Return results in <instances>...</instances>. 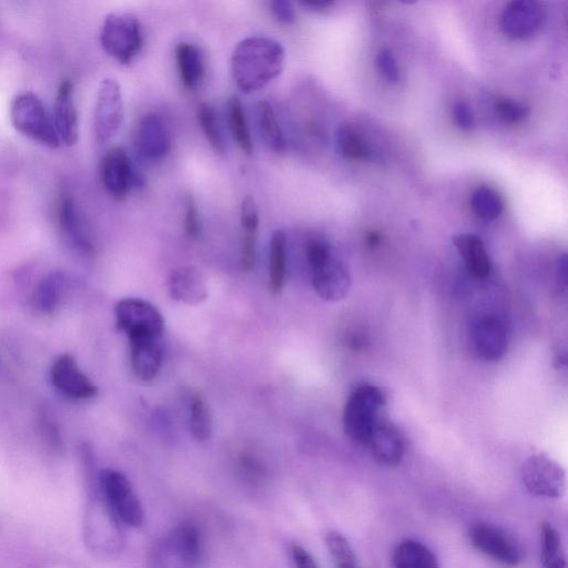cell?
Segmentation results:
<instances>
[{"label": "cell", "instance_id": "cell-1", "mask_svg": "<svg viewBox=\"0 0 568 568\" xmlns=\"http://www.w3.org/2000/svg\"><path fill=\"white\" fill-rule=\"evenodd\" d=\"M284 62H286V50L276 39L246 38L233 52L232 77L243 93H255L282 73Z\"/></svg>", "mask_w": 568, "mask_h": 568}, {"label": "cell", "instance_id": "cell-2", "mask_svg": "<svg viewBox=\"0 0 568 568\" xmlns=\"http://www.w3.org/2000/svg\"><path fill=\"white\" fill-rule=\"evenodd\" d=\"M307 259L313 288L321 299L337 302L348 296L351 288L350 272L327 239H310Z\"/></svg>", "mask_w": 568, "mask_h": 568}, {"label": "cell", "instance_id": "cell-3", "mask_svg": "<svg viewBox=\"0 0 568 568\" xmlns=\"http://www.w3.org/2000/svg\"><path fill=\"white\" fill-rule=\"evenodd\" d=\"M387 404L383 391L373 384L363 383L355 388L343 411V430L354 443L367 445Z\"/></svg>", "mask_w": 568, "mask_h": 568}, {"label": "cell", "instance_id": "cell-4", "mask_svg": "<svg viewBox=\"0 0 568 568\" xmlns=\"http://www.w3.org/2000/svg\"><path fill=\"white\" fill-rule=\"evenodd\" d=\"M10 121L19 134L50 149L60 147L53 115L43 100L30 91L16 95L10 103Z\"/></svg>", "mask_w": 568, "mask_h": 568}, {"label": "cell", "instance_id": "cell-5", "mask_svg": "<svg viewBox=\"0 0 568 568\" xmlns=\"http://www.w3.org/2000/svg\"><path fill=\"white\" fill-rule=\"evenodd\" d=\"M99 495L118 523L140 527L145 512L127 476L116 470H104L98 479Z\"/></svg>", "mask_w": 568, "mask_h": 568}, {"label": "cell", "instance_id": "cell-6", "mask_svg": "<svg viewBox=\"0 0 568 568\" xmlns=\"http://www.w3.org/2000/svg\"><path fill=\"white\" fill-rule=\"evenodd\" d=\"M100 43L118 63L130 65L144 44L139 20L130 14L107 16L101 27Z\"/></svg>", "mask_w": 568, "mask_h": 568}, {"label": "cell", "instance_id": "cell-7", "mask_svg": "<svg viewBox=\"0 0 568 568\" xmlns=\"http://www.w3.org/2000/svg\"><path fill=\"white\" fill-rule=\"evenodd\" d=\"M116 326L127 334L129 341L157 340L165 329V320L151 303L128 298L117 303Z\"/></svg>", "mask_w": 568, "mask_h": 568}, {"label": "cell", "instance_id": "cell-8", "mask_svg": "<svg viewBox=\"0 0 568 568\" xmlns=\"http://www.w3.org/2000/svg\"><path fill=\"white\" fill-rule=\"evenodd\" d=\"M521 480L530 494L544 499H561L566 491V473L550 456H530L521 468Z\"/></svg>", "mask_w": 568, "mask_h": 568}, {"label": "cell", "instance_id": "cell-9", "mask_svg": "<svg viewBox=\"0 0 568 568\" xmlns=\"http://www.w3.org/2000/svg\"><path fill=\"white\" fill-rule=\"evenodd\" d=\"M469 542L476 551L504 566L516 567L523 562V550L512 535L489 523L473 524Z\"/></svg>", "mask_w": 568, "mask_h": 568}, {"label": "cell", "instance_id": "cell-10", "mask_svg": "<svg viewBox=\"0 0 568 568\" xmlns=\"http://www.w3.org/2000/svg\"><path fill=\"white\" fill-rule=\"evenodd\" d=\"M124 120V100L115 79L100 84L94 113V133L99 144L113 139Z\"/></svg>", "mask_w": 568, "mask_h": 568}, {"label": "cell", "instance_id": "cell-11", "mask_svg": "<svg viewBox=\"0 0 568 568\" xmlns=\"http://www.w3.org/2000/svg\"><path fill=\"white\" fill-rule=\"evenodd\" d=\"M546 18L544 5L535 0H517L505 7L501 15V29L514 40L532 38L540 32Z\"/></svg>", "mask_w": 568, "mask_h": 568}, {"label": "cell", "instance_id": "cell-12", "mask_svg": "<svg viewBox=\"0 0 568 568\" xmlns=\"http://www.w3.org/2000/svg\"><path fill=\"white\" fill-rule=\"evenodd\" d=\"M135 146L138 154L146 160L166 158L171 150V137L164 119L155 113L142 117L136 129Z\"/></svg>", "mask_w": 568, "mask_h": 568}, {"label": "cell", "instance_id": "cell-13", "mask_svg": "<svg viewBox=\"0 0 568 568\" xmlns=\"http://www.w3.org/2000/svg\"><path fill=\"white\" fill-rule=\"evenodd\" d=\"M100 177L108 195L115 200L126 199L134 174L127 151L121 147H114L107 151L101 160Z\"/></svg>", "mask_w": 568, "mask_h": 568}, {"label": "cell", "instance_id": "cell-14", "mask_svg": "<svg viewBox=\"0 0 568 568\" xmlns=\"http://www.w3.org/2000/svg\"><path fill=\"white\" fill-rule=\"evenodd\" d=\"M472 339L476 354L488 362L501 360L509 347V332L503 320L496 316H486L476 322Z\"/></svg>", "mask_w": 568, "mask_h": 568}, {"label": "cell", "instance_id": "cell-15", "mask_svg": "<svg viewBox=\"0 0 568 568\" xmlns=\"http://www.w3.org/2000/svg\"><path fill=\"white\" fill-rule=\"evenodd\" d=\"M55 388L71 399L87 400L96 397L98 389L68 354L60 355L52 368Z\"/></svg>", "mask_w": 568, "mask_h": 568}, {"label": "cell", "instance_id": "cell-16", "mask_svg": "<svg viewBox=\"0 0 568 568\" xmlns=\"http://www.w3.org/2000/svg\"><path fill=\"white\" fill-rule=\"evenodd\" d=\"M52 115L60 144L67 147L76 145L79 137V120L74 85L71 81L64 80L59 85Z\"/></svg>", "mask_w": 568, "mask_h": 568}, {"label": "cell", "instance_id": "cell-17", "mask_svg": "<svg viewBox=\"0 0 568 568\" xmlns=\"http://www.w3.org/2000/svg\"><path fill=\"white\" fill-rule=\"evenodd\" d=\"M375 462L388 468L401 464L405 454V442L400 431L394 425L380 422L367 443Z\"/></svg>", "mask_w": 568, "mask_h": 568}, {"label": "cell", "instance_id": "cell-18", "mask_svg": "<svg viewBox=\"0 0 568 568\" xmlns=\"http://www.w3.org/2000/svg\"><path fill=\"white\" fill-rule=\"evenodd\" d=\"M168 286L171 298L188 306H197L209 296L205 276L192 266L172 271Z\"/></svg>", "mask_w": 568, "mask_h": 568}, {"label": "cell", "instance_id": "cell-19", "mask_svg": "<svg viewBox=\"0 0 568 568\" xmlns=\"http://www.w3.org/2000/svg\"><path fill=\"white\" fill-rule=\"evenodd\" d=\"M453 243L464 262L465 269L475 279L491 275L492 261L482 239L472 233H463L453 238Z\"/></svg>", "mask_w": 568, "mask_h": 568}, {"label": "cell", "instance_id": "cell-20", "mask_svg": "<svg viewBox=\"0 0 568 568\" xmlns=\"http://www.w3.org/2000/svg\"><path fill=\"white\" fill-rule=\"evenodd\" d=\"M200 561L169 533L151 551L147 568H196Z\"/></svg>", "mask_w": 568, "mask_h": 568}, {"label": "cell", "instance_id": "cell-21", "mask_svg": "<svg viewBox=\"0 0 568 568\" xmlns=\"http://www.w3.org/2000/svg\"><path fill=\"white\" fill-rule=\"evenodd\" d=\"M130 342L131 367L142 381L157 378L162 365V352L157 340H136Z\"/></svg>", "mask_w": 568, "mask_h": 568}, {"label": "cell", "instance_id": "cell-22", "mask_svg": "<svg viewBox=\"0 0 568 568\" xmlns=\"http://www.w3.org/2000/svg\"><path fill=\"white\" fill-rule=\"evenodd\" d=\"M176 62L181 84L188 90L199 87L206 75L205 58L194 44L180 43L176 47Z\"/></svg>", "mask_w": 568, "mask_h": 568}, {"label": "cell", "instance_id": "cell-23", "mask_svg": "<svg viewBox=\"0 0 568 568\" xmlns=\"http://www.w3.org/2000/svg\"><path fill=\"white\" fill-rule=\"evenodd\" d=\"M394 568H441L438 557L419 541L403 540L392 554Z\"/></svg>", "mask_w": 568, "mask_h": 568}, {"label": "cell", "instance_id": "cell-24", "mask_svg": "<svg viewBox=\"0 0 568 568\" xmlns=\"http://www.w3.org/2000/svg\"><path fill=\"white\" fill-rule=\"evenodd\" d=\"M287 237L282 230L273 233L269 255V289L278 294L286 284L287 276Z\"/></svg>", "mask_w": 568, "mask_h": 568}, {"label": "cell", "instance_id": "cell-25", "mask_svg": "<svg viewBox=\"0 0 568 568\" xmlns=\"http://www.w3.org/2000/svg\"><path fill=\"white\" fill-rule=\"evenodd\" d=\"M58 220L64 235L70 242H73V245L81 249L89 248L76 204L73 197L67 194V192H63L59 199Z\"/></svg>", "mask_w": 568, "mask_h": 568}, {"label": "cell", "instance_id": "cell-26", "mask_svg": "<svg viewBox=\"0 0 568 568\" xmlns=\"http://www.w3.org/2000/svg\"><path fill=\"white\" fill-rule=\"evenodd\" d=\"M258 119L262 139L265 140L267 147L275 152H282L286 149V138L279 125L275 110L269 101H260L258 105Z\"/></svg>", "mask_w": 568, "mask_h": 568}, {"label": "cell", "instance_id": "cell-27", "mask_svg": "<svg viewBox=\"0 0 568 568\" xmlns=\"http://www.w3.org/2000/svg\"><path fill=\"white\" fill-rule=\"evenodd\" d=\"M541 549L543 568H568L561 534L550 523L541 526Z\"/></svg>", "mask_w": 568, "mask_h": 568}, {"label": "cell", "instance_id": "cell-28", "mask_svg": "<svg viewBox=\"0 0 568 568\" xmlns=\"http://www.w3.org/2000/svg\"><path fill=\"white\" fill-rule=\"evenodd\" d=\"M228 120L230 133L238 147L246 155H252L253 142L245 110L240 99L232 96L228 103Z\"/></svg>", "mask_w": 568, "mask_h": 568}, {"label": "cell", "instance_id": "cell-29", "mask_svg": "<svg viewBox=\"0 0 568 568\" xmlns=\"http://www.w3.org/2000/svg\"><path fill=\"white\" fill-rule=\"evenodd\" d=\"M337 149L340 156L348 160L369 158L371 152L357 128L342 125L337 131Z\"/></svg>", "mask_w": 568, "mask_h": 568}, {"label": "cell", "instance_id": "cell-30", "mask_svg": "<svg viewBox=\"0 0 568 568\" xmlns=\"http://www.w3.org/2000/svg\"><path fill=\"white\" fill-rule=\"evenodd\" d=\"M189 425L194 438L205 442L211 438L213 423L208 405L201 395L192 394L190 399Z\"/></svg>", "mask_w": 568, "mask_h": 568}, {"label": "cell", "instance_id": "cell-31", "mask_svg": "<svg viewBox=\"0 0 568 568\" xmlns=\"http://www.w3.org/2000/svg\"><path fill=\"white\" fill-rule=\"evenodd\" d=\"M471 206L476 216L485 221H493L502 215L504 202L502 197L490 187L475 190Z\"/></svg>", "mask_w": 568, "mask_h": 568}, {"label": "cell", "instance_id": "cell-32", "mask_svg": "<svg viewBox=\"0 0 568 568\" xmlns=\"http://www.w3.org/2000/svg\"><path fill=\"white\" fill-rule=\"evenodd\" d=\"M197 118L202 133L211 148L218 155L225 154V140H223L215 109L207 103H202L198 107Z\"/></svg>", "mask_w": 568, "mask_h": 568}, {"label": "cell", "instance_id": "cell-33", "mask_svg": "<svg viewBox=\"0 0 568 568\" xmlns=\"http://www.w3.org/2000/svg\"><path fill=\"white\" fill-rule=\"evenodd\" d=\"M326 544L336 568H358L355 554L349 541L338 532L326 536Z\"/></svg>", "mask_w": 568, "mask_h": 568}, {"label": "cell", "instance_id": "cell-34", "mask_svg": "<svg viewBox=\"0 0 568 568\" xmlns=\"http://www.w3.org/2000/svg\"><path fill=\"white\" fill-rule=\"evenodd\" d=\"M495 113L507 124H521L529 116L530 110L512 99H499L494 105Z\"/></svg>", "mask_w": 568, "mask_h": 568}, {"label": "cell", "instance_id": "cell-35", "mask_svg": "<svg viewBox=\"0 0 568 568\" xmlns=\"http://www.w3.org/2000/svg\"><path fill=\"white\" fill-rule=\"evenodd\" d=\"M60 286H62V279L58 275L45 280L42 286L39 287L36 297L38 307L45 312H52L58 303Z\"/></svg>", "mask_w": 568, "mask_h": 568}, {"label": "cell", "instance_id": "cell-36", "mask_svg": "<svg viewBox=\"0 0 568 568\" xmlns=\"http://www.w3.org/2000/svg\"><path fill=\"white\" fill-rule=\"evenodd\" d=\"M258 231H243L241 240L240 263L243 271L249 272L255 267Z\"/></svg>", "mask_w": 568, "mask_h": 568}, {"label": "cell", "instance_id": "cell-37", "mask_svg": "<svg viewBox=\"0 0 568 568\" xmlns=\"http://www.w3.org/2000/svg\"><path fill=\"white\" fill-rule=\"evenodd\" d=\"M185 230L190 239L198 240L201 237L202 228L199 217V208L194 196L186 198Z\"/></svg>", "mask_w": 568, "mask_h": 568}, {"label": "cell", "instance_id": "cell-38", "mask_svg": "<svg viewBox=\"0 0 568 568\" xmlns=\"http://www.w3.org/2000/svg\"><path fill=\"white\" fill-rule=\"evenodd\" d=\"M240 221L242 230L258 231L259 230V209L256 200L248 196L243 199L240 210Z\"/></svg>", "mask_w": 568, "mask_h": 568}, {"label": "cell", "instance_id": "cell-39", "mask_svg": "<svg viewBox=\"0 0 568 568\" xmlns=\"http://www.w3.org/2000/svg\"><path fill=\"white\" fill-rule=\"evenodd\" d=\"M377 67L380 74L389 81V83H398L400 71L397 60L390 50H382L377 56Z\"/></svg>", "mask_w": 568, "mask_h": 568}, {"label": "cell", "instance_id": "cell-40", "mask_svg": "<svg viewBox=\"0 0 568 568\" xmlns=\"http://www.w3.org/2000/svg\"><path fill=\"white\" fill-rule=\"evenodd\" d=\"M269 5L273 16L277 18L278 22L289 26L296 23V9H294L291 2H288V0H273Z\"/></svg>", "mask_w": 568, "mask_h": 568}, {"label": "cell", "instance_id": "cell-41", "mask_svg": "<svg viewBox=\"0 0 568 568\" xmlns=\"http://www.w3.org/2000/svg\"><path fill=\"white\" fill-rule=\"evenodd\" d=\"M453 115L456 125L462 130L469 131L474 127L472 110L465 101H458L453 107Z\"/></svg>", "mask_w": 568, "mask_h": 568}, {"label": "cell", "instance_id": "cell-42", "mask_svg": "<svg viewBox=\"0 0 568 568\" xmlns=\"http://www.w3.org/2000/svg\"><path fill=\"white\" fill-rule=\"evenodd\" d=\"M292 556L297 568H319L313 556L299 544L293 545Z\"/></svg>", "mask_w": 568, "mask_h": 568}, {"label": "cell", "instance_id": "cell-43", "mask_svg": "<svg viewBox=\"0 0 568 568\" xmlns=\"http://www.w3.org/2000/svg\"><path fill=\"white\" fill-rule=\"evenodd\" d=\"M300 5L304 8H307L308 10H311V12L323 13L327 12V10H329L334 5V3L331 2V0H302V2H300Z\"/></svg>", "mask_w": 568, "mask_h": 568}, {"label": "cell", "instance_id": "cell-44", "mask_svg": "<svg viewBox=\"0 0 568 568\" xmlns=\"http://www.w3.org/2000/svg\"><path fill=\"white\" fill-rule=\"evenodd\" d=\"M556 272L557 282H559L560 286L565 290L567 286V258L565 255L557 261Z\"/></svg>", "mask_w": 568, "mask_h": 568}, {"label": "cell", "instance_id": "cell-45", "mask_svg": "<svg viewBox=\"0 0 568 568\" xmlns=\"http://www.w3.org/2000/svg\"><path fill=\"white\" fill-rule=\"evenodd\" d=\"M367 240L371 247H375L380 245L381 237L378 232H370Z\"/></svg>", "mask_w": 568, "mask_h": 568}]
</instances>
